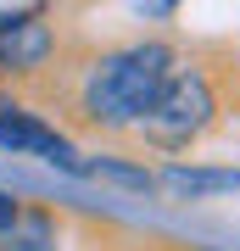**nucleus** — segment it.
<instances>
[{
	"instance_id": "f03ea898",
	"label": "nucleus",
	"mask_w": 240,
	"mask_h": 251,
	"mask_svg": "<svg viewBox=\"0 0 240 251\" xmlns=\"http://www.w3.org/2000/svg\"><path fill=\"white\" fill-rule=\"evenodd\" d=\"M218 123V84L207 67H179L168 84H162L151 117L140 123V134L157 145V151H185L196 145L207 128Z\"/></svg>"
},
{
	"instance_id": "6e6552de",
	"label": "nucleus",
	"mask_w": 240,
	"mask_h": 251,
	"mask_svg": "<svg viewBox=\"0 0 240 251\" xmlns=\"http://www.w3.org/2000/svg\"><path fill=\"white\" fill-rule=\"evenodd\" d=\"M17 212H23V201L11 196V190H0V240L11 234V224H17Z\"/></svg>"
},
{
	"instance_id": "423d86ee",
	"label": "nucleus",
	"mask_w": 240,
	"mask_h": 251,
	"mask_svg": "<svg viewBox=\"0 0 240 251\" xmlns=\"http://www.w3.org/2000/svg\"><path fill=\"white\" fill-rule=\"evenodd\" d=\"M0 251H62V224H56V212H45V206H23L11 234L0 240Z\"/></svg>"
},
{
	"instance_id": "f257e3e1",
	"label": "nucleus",
	"mask_w": 240,
	"mask_h": 251,
	"mask_svg": "<svg viewBox=\"0 0 240 251\" xmlns=\"http://www.w3.org/2000/svg\"><path fill=\"white\" fill-rule=\"evenodd\" d=\"M173 73H179V56H173L168 39H134V45L101 50L95 62L84 67V78H79V112H84V123L107 128V134L140 128Z\"/></svg>"
},
{
	"instance_id": "20e7f679",
	"label": "nucleus",
	"mask_w": 240,
	"mask_h": 251,
	"mask_svg": "<svg viewBox=\"0 0 240 251\" xmlns=\"http://www.w3.org/2000/svg\"><path fill=\"white\" fill-rule=\"evenodd\" d=\"M56 50V28L39 6L0 11V78H28L51 62Z\"/></svg>"
},
{
	"instance_id": "0eeeda50",
	"label": "nucleus",
	"mask_w": 240,
	"mask_h": 251,
	"mask_svg": "<svg viewBox=\"0 0 240 251\" xmlns=\"http://www.w3.org/2000/svg\"><path fill=\"white\" fill-rule=\"evenodd\" d=\"M89 173H101V179H117V184H129V190H157V179H151L145 168H129V162H112V156L89 162Z\"/></svg>"
},
{
	"instance_id": "39448f33",
	"label": "nucleus",
	"mask_w": 240,
	"mask_h": 251,
	"mask_svg": "<svg viewBox=\"0 0 240 251\" xmlns=\"http://www.w3.org/2000/svg\"><path fill=\"white\" fill-rule=\"evenodd\" d=\"M157 190L168 201H213L240 190V168H201V162H168L162 173H151Z\"/></svg>"
},
{
	"instance_id": "1a4fd4ad",
	"label": "nucleus",
	"mask_w": 240,
	"mask_h": 251,
	"mask_svg": "<svg viewBox=\"0 0 240 251\" xmlns=\"http://www.w3.org/2000/svg\"><path fill=\"white\" fill-rule=\"evenodd\" d=\"M0 100H6V95H0Z\"/></svg>"
},
{
	"instance_id": "7ed1b4c3",
	"label": "nucleus",
	"mask_w": 240,
	"mask_h": 251,
	"mask_svg": "<svg viewBox=\"0 0 240 251\" xmlns=\"http://www.w3.org/2000/svg\"><path fill=\"white\" fill-rule=\"evenodd\" d=\"M0 151L6 156H34V162H51L62 173H89V162L79 156L56 123H45L39 112H28L23 100H0Z\"/></svg>"
}]
</instances>
